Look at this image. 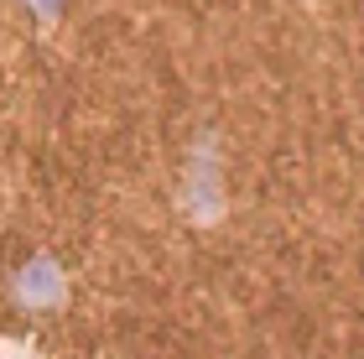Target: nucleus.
<instances>
[{
    "mask_svg": "<svg viewBox=\"0 0 364 359\" xmlns=\"http://www.w3.org/2000/svg\"><path fill=\"white\" fill-rule=\"evenodd\" d=\"M16 302L31 307V313H47V307H63L68 302V276L58 271V260L53 255H37V260H26L21 271H16Z\"/></svg>",
    "mask_w": 364,
    "mask_h": 359,
    "instance_id": "nucleus-1",
    "label": "nucleus"
},
{
    "mask_svg": "<svg viewBox=\"0 0 364 359\" xmlns=\"http://www.w3.org/2000/svg\"><path fill=\"white\" fill-rule=\"evenodd\" d=\"M219 172H213V151H208V141H203V151L193 156V167H188V214L193 219H219Z\"/></svg>",
    "mask_w": 364,
    "mask_h": 359,
    "instance_id": "nucleus-2",
    "label": "nucleus"
},
{
    "mask_svg": "<svg viewBox=\"0 0 364 359\" xmlns=\"http://www.w3.org/2000/svg\"><path fill=\"white\" fill-rule=\"evenodd\" d=\"M0 359H42V354L26 349V344H0Z\"/></svg>",
    "mask_w": 364,
    "mask_h": 359,
    "instance_id": "nucleus-3",
    "label": "nucleus"
}]
</instances>
